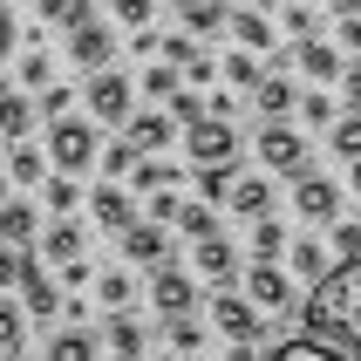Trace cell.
<instances>
[{
    "label": "cell",
    "instance_id": "1",
    "mask_svg": "<svg viewBox=\"0 0 361 361\" xmlns=\"http://www.w3.org/2000/svg\"><path fill=\"white\" fill-rule=\"evenodd\" d=\"M300 321H307V334H321V341L348 348L361 361V259H341L327 280H314Z\"/></svg>",
    "mask_w": 361,
    "mask_h": 361
},
{
    "label": "cell",
    "instance_id": "2",
    "mask_svg": "<svg viewBox=\"0 0 361 361\" xmlns=\"http://www.w3.org/2000/svg\"><path fill=\"white\" fill-rule=\"evenodd\" d=\"M48 164L82 178V171H96L102 164V137H96V116H55L48 123Z\"/></svg>",
    "mask_w": 361,
    "mask_h": 361
},
{
    "label": "cell",
    "instance_id": "3",
    "mask_svg": "<svg viewBox=\"0 0 361 361\" xmlns=\"http://www.w3.org/2000/svg\"><path fill=\"white\" fill-rule=\"evenodd\" d=\"M280 314H266V307L245 300V286H219L212 293V327H219L225 341H266Z\"/></svg>",
    "mask_w": 361,
    "mask_h": 361
},
{
    "label": "cell",
    "instance_id": "4",
    "mask_svg": "<svg viewBox=\"0 0 361 361\" xmlns=\"http://www.w3.org/2000/svg\"><path fill=\"white\" fill-rule=\"evenodd\" d=\"M82 102H89V116L96 123H130L137 116V82L123 75V68H96V75H89V89H82Z\"/></svg>",
    "mask_w": 361,
    "mask_h": 361
},
{
    "label": "cell",
    "instance_id": "5",
    "mask_svg": "<svg viewBox=\"0 0 361 361\" xmlns=\"http://www.w3.org/2000/svg\"><path fill=\"white\" fill-rule=\"evenodd\" d=\"M184 157L198 164V171H212V164H239V130L225 116H198L191 130H184Z\"/></svg>",
    "mask_w": 361,
    "mask_h": 361
},
{
    "label": "cell",
    "instance_id": "6",
    "mask_svg": "<svg viewBox=\"0 0 361 361\" xmlns=\"http://www.w3.org/2000/svg\"><path fill=\"white\" fill-rule=\"evenodd\" d=\"M252 150H259V164L273 178H307V143H300L293 123H266L259 137H252Z\"/></svg>",
    "mask_w": 361,
    "mask_h": 361
},
{
    "label": "cell",
    "instance_id": "7",
    "mask_svg": "<svg viewBox=\"0 0 361 361\" xmlns=\"http://www.w3.org/2000/svg\"><path fill=\"white\" fill-rule=\"evenodd\" d=\"M68 61H75L82 75H96V68H116V27L109 20H75L68 27Z\"/></svg>",
    "mask_w": 361,
    "mask_h": 361
},
{
    "label": "cell",
    "instance_id": "8",
    "mask_svg": "<svg viewBox=\"0 0 361 361\" xmlns=\"http://www.w3.org/2000/svg\"><path fill=\"white\" fill-rule=\"evenodd\" d=\"M191 273H198L204 286H239V245L225 239V232H212V239H191Z\"/></svg>",
    "mask_w": 361,
    "mask_h": 361
},
{
    "label": "cell",
    "instance_id": "9",
    "mask_svg": "<svg viewBox=\"0 0 361 361\" xmlns=\"http://www.w3.org/2000/svg\"><path fill=\"white\" fill-rule=\"evenodd\" d=\"M245 300L266 307V314H293V280H286L280 259H252L245 266Z\"/></svg>",
    "mask_w": 361,
    "mask_h": 361
},
{
    "label": "cell",
    "instance_id": "10",
    "mask_svg": "<svg viewBox=\"0 0 361 361\" xmlns=\"http://www.w3.org/2000/svg\"><path fill=\"white\" fill-rule=\"evenodd\" d=\"M150 307H157L164 321H171V314H191V307H198V273H184L178 259L157 266V273H150Z\"/></svg>",
    "mask_w": 361,
    "mask_h": 361
},
{
    "label": "cell",
    "instance_id": "11",
    "mask_svg": "<svg viewBox=\"0 0 361 361\" xmlns=\"http://www.w3.org/2000/svg\"><path fill=\"white\" fill-rule=\"evenodd\" d=\"M293 212H300L307 225H334V219H341V184L321 178V171L293 178Z\"/></svg>",
    "mask_w": 361,
    "mask_h": 361
},
{
    "label": "cell",
    "instance_id": "12",
    "mask_svg": "<svg viewBox=\"0 0 361 361\" xmlns=\"http://www.w3.org/2000/svg\"><path fill=\"white\" fill-rule=\"evenodd\" d=\"M225 212L232 219H273V171H239L232 178V191H225Z\"/></svg>",
    "mask_w": 361,
    "mask_h": 361
},
{
    "label": "cell",
    "instance_id": "13",
    "mask_svg": "<svg viewBox=\"0 0 361 361\" xmlns=\"http://www.w3.org/2000/svg\"><path fill=\"white\" fill-rule=\"evenodd\" d=\"M123 259L130 266H171V225H157V219H137L130 232H123Z\"/></svg>",
    "mask_w": 361,
    "mask_h": 361
},
{
    "label": "cell",
    "instance_id": "14",
    "mask_svg": "<svg viewBox=\"0 0 361 361\" xmlns=\"http://www.w3.org/2000/svg\"><path fill=\"white\" fill-rule=\"evenodd\" d=\"M178 130H184V123L171 116V109H137V116L123 123V137L137 143L143 157H157V150H171V143H178Z\"/></svg>",
    "mask_w": 361,
    "mask_h": 361
},
{
    "label": "cell",
    "instance_id": "15",
    "mask_svg": "<svg viewBox=\"0 0 361 361\" xmlns=\"http://www.w3.org/2000/svg\"><path fill=\"white\" fill-rule=\"evenodd\" d=\"M89 219H96L102 232H116V239H123V232L137 225V204H130V191H123L116 178H102L96 191H89Z\"/></svg>",
    "mask_w": 361,
    "mask_h": 361
},
{
    "label": "cell",
    "instance_id": "16",
    "mask_svg": "<svg viewBox=\"0 0 361 361\" xmlns=\"http://www.w3.org/2000/svg\"><path fill=\"white\" fill-rule=\"evenodd\" d=\"M293 68H300L307 82H341V41H321V35H307V41H293Z\"/></svg>",
    "mask_w": 361,
    "mask_h": 361
},
{
    "label": "cell",
    "instance_id": "17",
    "mask_svg": "<svg viewBox=\"0 0 361 361\" xmlns=\"http://www.w3.org/2000/svg\"><path fill=\"white\" fill-rule=\"evenodd\" d=\"M35 116H41L35 89H20V82H0V137H7V143H20L27 130H35Z\"/></svg>",
    "mask_w": 361,
    "mask_h": 361
},
{
    "label": "cell",
    "instance_id": "18",
    "mask_svg": "<svg viewBox=\"0 0 361 361\" xmlns=\"http://www.w3.org/2000/svg\"><path fill=\"white\" fill-rule=\"evenodd\" d=\"M20 307H27V321H55L61 314V286L48 280L35 259H27V273H20Z\"/></svg>",
    "mask_w": 361,
    "mask_h": 361
},
{
    "label": "cell",
    "instance_id": "19",
    "mask_svg": "<svg viewBox=\"0 0 361 361\" xmlns=\"http://www.w3.org/2000/svg\"><path fill=\"white\" fill-rule=\"evenodd\" d=\"M82 252H89V232H82L75 219H48L41 225V259L68 266V259H82Z\"/></svg>",
    "mask_w": 361,
    "mask_h": 361
},
{
    "label": "cell",
    "instance_id": "20",
    "mask_svg": "<svg viewBox=\"0 0 361 361\" xmlns=\"http://www.w3.org/2000/svg\"><path fill=\"white\" fill-rule=\"evenodd\" d=\"M252 102H259V116H266V123H286L293 109H300V89H293V75H286V68H273V75L252 89Z\"/></svg>",
    "mask_w": 361,
    "mask_h": 361
},
{
    "label": "cell",
    "instance_id": "21",
    "mask_svg": "<svg viewBox=\"0 0 361 361\" xmlns=\"http://www.w3.org/2000/svg\"><path fill=\"white\" fill-rule=\"evenodd\" d=\"M7 178H14L20 191H41V184L55 178V164H48V150H35V143L20 137L14 150H7Z\"/></svg>",
    "mask_w": 361,
    "mask_h": 361
},
{
    "label": "cell",
    "instance_id": "22",
    "mask_svg": "<svg viewBox=\"0 0 361 361\" xmlns=\"http://www.w3.org/2000/svg\"><path fill=\"white\" fill-rule=\"evenodd\" d=\"M0 239L20 245V252H27V245H41V212H35L27 198H7V204H0Z\"/></svg>",
    "mask_w": 361,
    "mask_h": 361
},
{
    "label": "cell",
    "instance_id": "23",
    "mask_svg": "<svg viewBox=\"0 0 361 361\" xmlns=\"http://www.w3.org/2000/svg\"><path fill=\"white\" fill-rule=\"evenodd\" d=\"M225 27H232V41H239V48H252V55H266V48H273V14H259V7H232V20H225Z\"/></svg>",
    "mask_w": 361,
    "mask_h": 361
},
{
    "label": "cell",
    "instance_id": "24",
    "mask_svg": "<svg viewBox=\"0 0 361 361\" xmlns=\"http://www.w3.org/2000/svg\"><path fill=\"white\" fill-rule=\"evenodd\" d=\"M102 348H109L116 361H137V355H143V327L130 321V307H116V314L102 321Z\"/></svg>",
    "mask_w": 361,
    "mask_h": 361
},
{
    "label": "cell",
    "instance_id": "25",
    "mask_svg": "<svg viewBox=\"0 0 361 361\" xmlns=\"http://www.w3.org/2000/svg\"><path fill=\"white\" fill-rule=\"evenodd\" d=\"M219 75H225V89L252 96V89L266 82V68H259V55H252V48H232V55H219Z\"/></svg>",
    "mask_w": 361,
    "mask_h": 361
},
{
    "label": "cell",
    "instance_id": "26",
    "mask_svg": "<svg viewBox=\"0 0 361 361\" xmlns=\"http://www.w3.org/2000/svg\"><path fill=\"white\" fill-rule=\"evenodd\" d=\"M96 355H102V341L89 327H55L48 334V361H96Z\"/></svg>",
    "mask_w": 361,
    "mask_h": 361
},
{
    "label": "cell",
    "instance_id": "27",
    "mask_svg": "<svg viewBox=\"0 0 361 361\" xmlns=\"http://www.w3.org/2000/svg\"><path fill=\"white\" fill-rule=\"evenodd\" d=\"M178 20H184V35H219L232 20V7L225 0H178Z\"/></svg>",
    "mask_w": 361,
    "mask_h": 361
},
{
    "label": "cell",
    "instance_id": "28",
    "mask_svg": "<svg viewBox=\"0 0 361 361\" xmlns=\"http://www.w3.org/2000/svg\"><path fill=\"white\" fill-rule=\"evenodd\" d=\"M96 300L109 307V314H116V307H130V300H137V273H130V266H109V273H96Z\"/></svg>",
    "mask_w": 361,
    "mask_h": 361
},
{
    "label": "cell",
    "instance_id": "29",
    "mask_svg": "<svg viewBox=\"0 0 361 361\" xmlns=\"http://www.w3.org/2000/svg\"><path fill=\"white\" fill-rule=\"evenodd\" d=\"M266 361H355V355L314 334V341H280V348H273V355H266Z\"/></svg>",
    "mask_w": 361,
    "mask_h": 361
},
{
    "label": "cell",
    "instance_id": "30",
    "mask_svg": "<svg viewBox=\"0 0 361 361\" xmlns=\"http://www.w3.org/2000/svg\"><path fill=\"white\" fill-rule=\"evenodd\" d=\"M178 164H164V157H137V171H130V184H137L143 198H150V191H178Z\"/></svg>",
    "mask_w": 361,
    "mask_h": 361
},
{
    "label": "cell",
    "instance_id": "31",
    "mask_svg": "<svg viewBox=\"0 0 361 361\" xmlns=\"http://www.w3.org/2000/svg\"><path fill=\"white\" fill-rule=\"evenodd\" d=\"M41 204H48L55 219H75V204H82V178H68V171H55V178L41 184Z\"/></svg>",
    "mask_w": 361,
    "mask_h": 361
},
{
    "label": "cell",
    "instance_id": "32",
    "mask_svg": "<svg viewBox=\"0 0 361 361\" xmlns=\"http://www.w3.org/2000/svg\"><path fill=\"white\" fill-rule=\"evenodd\" d=\"M27 348V307L0 293V355H20Z\"/></svg>",
    "mask_w": 361,
    "mask_h": 361
},
{
    "label": "cell",
    "instance_id": "33",
    "mask_svg": "<svg viewBox=\"0 0 361 361\" xmlns=\"http://www.w3.org/2000/svg\"><path fill=\"white\" fill-rule=\"evenodd\" d=\"M14 68H20V89H35V96L55 82V55H48V48H20Z\"/></svg>",
    "mask_w": 361,
    "mask_h": 361
},
{
    "label": "cell",
    "instance_id": "34",
    "mask_svg": "<svg viewBox=\"0 0 361 361\" xmlns=\"http://www.w3.org/2000/svg\"><path fill=\"white\" fill-rule=\"evenodd\" d=\"M286 259H293V273H300V280H327V273H334L321 239H293V245H286Z\"/></svg>",
    "mask_w": 361,
    "mask_h": 361
},
{
    "label": "cell",
    "instance_id": "35",
    "mask_svg": "<svg viewBox=\"0 0 361 361\" xmlns=\"http://www.w3.org/2000/svg\"><path fill=\"white\" fill-rule=\"evenodd\" d=\"M327 143H334L341 164H361V109H341V123L327 130Z\"/></svg>",
    "mask_w": 361,
    "mask_h": 361
},
{
    "label": "cell",
    "instance_id": "36",
    "mask_svg": "<svg viewBox=\"0 0 361 361\" xmlns=\"http://www.w3.org/2000/svg\"><path fill=\"white\" fill-rule=\"evenodd\" d=\"M137 89H143V96H157V102H171V96L184 89V68H178V61H150Z\"/></svg>",
    "mask_w": 361,
    "mask_h": 361
},
{
    "label": "cell",
    "instance_id": "37",
    "mask_svg": "<svg viewBox=\"0 0 361 361\" xmlns=\"http://www.w3.org/2000/svg\"><path fill=\"white\" fill-rule=\"evenodd\" d=\"M286 245H293V232L280 219H252V259H280Z\"/></svg>",
    "mask_w": 361,
    "mask_h": 361
},
{
    "label": "cell",
    "instance_id": "38",
    "mask_svg": "<svg viewBox=\"0 0 361 361\" xmlns=\"http://www.w3.org/2000/svg\"><path fill=\"white\" fill-rule=\"evenodd\" d=\"M164 341H171V355H198V348H204V321L171 314V321H164Z\"/></svg>",
    "mask_w": 361,
    "mask_h": 361
},
{
    "label": "cell",
    "instance_id": "39",
    "mask_svg": "<svg viewBox=\"0 0 361 361\" xmlns=\"http://www.w3.org/2000/svg\"><path fill=\"white\" fill-rule=\"evenodd\" d=\"M300 123H314V130H334V123H341V102L327 96V89H307V96H300Z\"/></svg>",
    "mask_w": 361,
    "mask_h": 361
},
{
    "label": "cell",
    "instance_id": "40",
    "mask_svg": "<svg viewBox=\"0 0 361 361\" xmlns=\"http://www.w3.org/2000/svg\"><path fill=\"white\" fill-rule=\"evenodd\" d=\"M280 20H286V35H293V41L321 35V7H307V0H286V7H280Z\"/></svg>",
    "mask_w": 361,
    "mask_h": 361
},
{
    "label": "cell",
    "instance_id": "41",
    "mask_svg": "<svg viewBox=\"0 0 361 361\" xmlns=\"http://www.w3.org/2000/svg\"><path fill=\"white\" fill-rule=\"evenodd\" d=\"M137 157H143V150H137V143H130V137H116V143H109V150H102V178H130V171H137Z\"/></svg>",
    "mask_w": 361,
    "mask_h": 361
},
{
    "label": "cell",
    "instance_id": "42",
    "mask_svg": "<svg viewBox=\"0 0 361 361\" xmlns=\"http://www.w3.org/2000/svg\"><path fill=\"white\" fill-rule=\"evenodd\" d=\"M35 14L48 27H75V20H89V0H35Z\"/></svg>",
    "mask_w": 361,
    "mask_h": 361
},
{
    "label": "cell",
    "instance_id": "43",
    "mask_svg": "<svg viewBox=\"0 0 361 361\" xmlns=\"http://www.w3.org/2000/svg\"><path fill=\"white\" fill-rule=\"evenodd\" d=\"M178 232H184V239H212V232H219V212H212V204H184Z\"/></svg>",
    "mask_w": 361,
    "mask_h": 361
},
{
    "label": "cell",
    "instance_id": "44",
    "mask_svg": "<svg viewBox=\"0 0 361 361\" xmlns=\"http://www.w3.org/2000/svg\"><path fill=\"white\" fill-rule=\"evenodd\" d=\"M109 14H116V27H130V35H137V27H150V20H157V0H109Z\"/></svg>",
    "mask_w": 361,
    "mask_h": 361
},
{
    "label": "cell",
    "instance_id": "45",
    "mask_svg": "<svg viewBox=\"0 0 361 361\" xmlns=\"http://www.w3.org/2000/svg\"><path fill=\"white\" fill-rule=\"evenodd\" d=\"M41 116H48V123H55V116H68V109H75V89H68V82H48V89H41Z\"/></svg>",
    "mask_w": 361,
    "mask_h": 361
},
{
    "label": "cell",
    "instance_id": "46",
    "mask_svg": "<svg viewBox=\"0 0 361 361\" xmlns=\"http://www.w3.org/2000/svg\"><path fill=\"white\" fill-rule=\"evenodd\" d=\"M20 273H27V252L0 239V293H14V286H20Z\"/></svg>",
    "mask_w": 361,
    "mask_h": 361
},
{
    "label": "cell",
    "instance_id": "47",
    "mask_svg": "<svg viewBox=\"0 0 361 361\" xmlns=\"http://www.w3.org/2000/svg\"><path fill=\"white\" fill-rule=\"evenodd\" d=\"M327 232H334V252L341 259H361V219H334Z\"/></svg>",
    "mask_w": 361,
    "mask_h": 361
},
{
    "label": "cell",
    "instance_id": "48",
    "mask_svg": "<svg viewBox=\"0 0 361 361\" xmlns=\"http://www.w3.org/2000/svg\"><path fill=\"white\" fill-rule=\"evenodd\" d=\"M178 212H184L178 191H150V204H143V219H157V225H178Z\"/></svg>",
    "mask_w": 361,
    "mask_h": 361
},
{
    "label": "cell",
    "instance_id": "49",
    "mask_svg": "<svg viewBox=\"0 0 361 361\" xmlns=\"http://www.w3.org/2000/svg\"><path fill=\"white\" fill-rule=\"evenodd\" d=\"M20 55V20H14V7H0V68Z\"/></svg>",
    "mask_w": 361,
    "mask_h": 361
},
{
    "label": "cell",
    "instance_id": "50",
    "mask_svg": "<svg viewBox=\"0 0 361 361\" xmlns=\"http://www.w3.org/2000/svg\"><path fill=\"white\" fill-rule=\"evenodd\" d=\"M184 82H191V89H204V82H219V55H204V48H198V55L184 61Z\"/></svg>",
    "mask_w": 361,
    "mask_h": 361
},
{
    "label": "cell",
    "instance_id": "51",
    "mask_svg": "<svg viewBox=\"0 0 361 361\" xmlns=\"http://www.w3.org/2000/svg\"><path fill=\"white\" fill-rule=\"evenodd\" d=\"M164 109H171V116H178V123H184V130H191V123H198V116H204V96H191V89H178V96L164 102Z\"/></svg>",
    "mask_w": 361,
    "mask_h": 361
},
{
    "label": "cell",
    "instance_id": "52",
    "mask_svg": "<svg viewBox=\"0 0 361 361\" xmlns=\"http://www.w3.org/2000/svg\"><path fill=\"white\" fill-rule=\"evenodd\" d=\"M204 116H239V89H212V96H204Z\"/></svg>",
    "mask_w": 361,
    "mask_h": 361
},
{
    "label": "cell",
    "instance_id": "53",
    "mask_svg": "<svg viewBox=\"0 0 361 361\" xmlns=\"http://www.w3.org/2000/svg\"><path fill=\"white\" fill-rule=\"evenodd\" d=\"M334 41H341V55H355V61H361V14H341Z\"/></svg>",
    "mask_w": 361,
    "mask_h": 361
},
{
    "label": "cell",
    "instance_id": "54",
    "mask_svg": "<svg viewBox=\"0 0 361 361\" xmlns=\"http://www.w3.org/2000/svg\"><path fill=\"white\" fill-rule=\"evenodd\" d=\"M157 55H164V61H178V68H184V61L198 55V41H191V35H164V48H157Z\"/></svg>",
    "mask_w": 361,
    "mask_h": 361
},
{
    "label": "cell",
    "instance_id": "55",
    "mask_svg": "<svg viewBox=\"0 0 361 361\" xmlns=\"http://www.w3.org/2000/svg\"><path fill=\"white\" fill-rule=\"evenodd\" d=\"M341 109H361V61L341 68Z\"/></svg>",
    "mask_w": 361,
    "mask_h": 361
},
{
    "label": "cell",
    "instance_id": "56",
    "mask_svg": "<svg viewBox=\"0 0 361 361\" xmlns=\"http://www.w3.org/2000/svg\"><path fill=\"white\" fill-rule=\"evenodd\" d=\"M61 286H96V266H89V259H68V266H61Z\"/></svg>",
    "mask_w": 361,
    "mask_h": 361
},
{
    "label": "cell",
    "instance_id": "57",
    "mask_svg": "<svg viewBox=\"0 0 361 361\" xmlns=\"http://www.w3.org/2000/svg\"><path fill=\"white\" fill-rule=\"evenodd\" d=\"M321 7H327L334 20H341V14H361V0H321Z\"/></svg>",
    "mask_w": 361,
    "mask_h": 361
},
{
    "label": "cell",
    "instance_id": "58",
    "mask_svg": "<svg viewBox=\"0 0 361 361\" xmlns=\"http://www.w3.org/2000/svg\"><path fill=\"white\" fill-rule=\"evenodd\" d=\"M225 361H259V355H252V341H232V355H225Z\"/></svg>",
    "mask_w": 361,
    "mask_h": 361
},
{
    "label": "cell",
    "instance_id": "59",
    "mask_svg": "<svg viewBox=\"0 0 361 361\" xmlns=\"http://www.w3.org/2000/svg\"><path fill=\"white\" fill-rule=\"evenodd\" d=\"M245 7H259V14H280L286 0H245Z\"/></svg>",
    "mask_w": 361,
    "mask_h": 361
},
{
    "label": "cell",
    "instance_id": "60",
    "mask_svg": "<svg viewBox=\"0 0 361 361\" xmlns=\"http://www.w3.org/2000/svg\"><path fill=\"white\" fill-rule=\"evenodd\" d=\"M7 198H14V178H7V171H0V204H7Z\"/></svg>",
    "mask_w": 361,
    "mask_h": 361
},
{
    "label": "cell",
    "instance_id": "61",
    "mask_svg": "<svg viewBox=\"0 0 361 361\" xmlns=\"http://www.w3.org/2000/svg\"><path fill=\"white\" fill-rule=\"evenodd\" d=\"M137 361H157V355H137Z\"/></svg>",
    "mask_w": 361,
    "mask_h": 361
},
{
    "label": "cell",
    "instance_id": "62",
    "mask_svg": "<svg viewBox=\"0 0 361 361\" xmlns=\"http://www.w3.org/2000/svg\"><path fill=\"white\" fill-rule=\"evenodd\" d=\"M178 361H198V355H178Z\"/></svg>",
    "mask_w": 361,
    "mask_h": 361
},
{
    "label": "cell",
    "instance_id": "63",
    "mask_svg": "<svg viewBox=\"0 0 361 361\" xmlns=\"http://www.w3.org/2000/svg\"><path fill=\"white\" fill-rule=\"evenodd\" d=\"M0 143H7V137H0Z\"/></svg>",
    "mask_w": 361,
    "mask_h": 361
}]
</instances>
